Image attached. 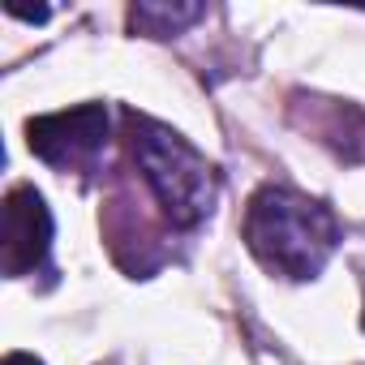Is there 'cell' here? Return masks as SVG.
<instances>
[{
  "label": "cell",
  "mask_w": 365,
  "mask_h": 365,
  "mask_svg": "<svg viewBox=\"0 0 365 365\" xmlns=\"http://www.w3.org/2000/svg\"><path fill=\"white\" fill-rule=\"evenodd\" d=\"M245 241L267 271L284 279H309L331 258L339 224L322 202H309L284 185H267L245 211Z\"/></svg>",
  "instance_id": "cell-1"
},
{
  "label": "cell",
  "mask_w": 365,
  "mask_h": 365,
  "mask_svg": "<svg viewBox=\"0 0 365 365\" xmlns=\"http://www.w3.org/2000/svg\"><path fill=\"white\" fill-rule=\"evenodd\" d=\"M125 125H129L138 168L146 176L150 194L159 198L163 215L176 228L202 224L211 215V207H215V172H211V163L185 138H176L168 125H155V120L133 116V112L125 116Z\"/></svg>",
  "instance_id": "cell-2"
},
{
  "label": "cell",
  "mask_w": 365,
  "mask_h": 365,
  "mask_svg": "<svg viewBox=\"0 0 365 365\" xmlns=\"http://www.w3.org/2000/svg\"><path fill=\"white\" fill-rule=\"evenodd\" d=\"M31 150L52 168H91L108 142V112L99 103H82L56 116L31 120Z\"/></svg>",
  "instance_id": "cell-3"
},
{
  "label": "cell",
  "mask_w": 365,
  "mask_h": 365,
  "mask_svg": "<svg viewBox=\"0 0 365 365\" xmlns=\"http://www.w3.org/2000/svg\"><path fill=\"white\" fill-rule=\"evenodd\" d=\"M48 241H52V215L43 198L31 185L9 190L5 198V275L9 279L31 275L48 258Z\"/></svg>",
  "instance_id": "cell-4"
},
{
  "label": "cell",
  "mask_w": 365,
  "mask_h": 365,
  "mask_svg": "<svg viewBox=\"0 0 365 365\" xmlns=\"http://www.w3.org/2000/svg\"><path fill=\"white\" fill-rule=\"evenodd\" d=\"M194 18H202L198 5H176V9H168V5H138V9H133V26L150 31V22H163L159 35H168V31H176V26H185V22H194Z\"/></svg>",
  "instance_id": "cell-5"
},
{
  "label": "cell",
  "mask_w": 365,
  "mask_h": 365,
  "mask_svg": "<svg viewBox=\"0 0 365 365\" xmlns=\"http://www.w3.org/2000/svg\"><path fill=\"white\" fill-rule=\"evenodd\" d=\"M5 365H43V361H35L31 352H9V356H5Z\"/></svg>",
  "instance_id": "cell-6"
}]
</instances>
